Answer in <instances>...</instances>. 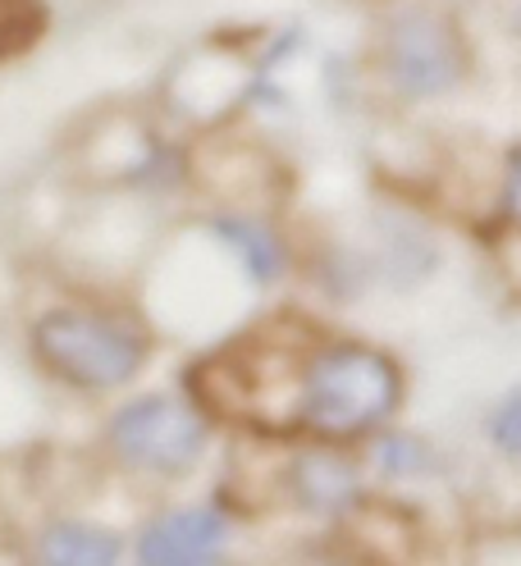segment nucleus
Wrapping results in <instances>:
<instances>
[{"label": "nucleus", "instance_id": "6", "mask_svg": "<svg viewBox=\"0 0 521 566\" xmlns=\"http://www.w3.org/2000/svg\"><path fill=\"white\" fill-rule=\"evenodd\" d=\"M289 489H293L298 507L316 512V516H343L362 499V475L343 452L306 448L289 462Z\"/></svg>", "mask_w": 521, "mask_h": 566}, {"label": "nucleus", "instance_id": "8", "mask_svg": "<svg viewBox=\"0 0 521 566\" xmlns=\"http://www.w3.org/2000/svg\"><path fill=\"white\" fill-rule=\"evenodd\" d=\"M216 238L238 256V265L248 270L257 283H274L284 274V242L274 238V229L265 220H252V216H220L211 220Z\"/></svg>", "mask_w": 521, "mask_h": 566}, {"label": "nucleus", "instance_id": "4", "mask_svg": "<svg viewBox=\"0 0 521 566\" xmlns=\"http://www.w3.org/2000/svg\"><path fill=\"white\" fill-rule=\"evenodd\" d=\"M385 74L398 96L430 101L458 87L462 51L435 10H403L385 32Z\"/></svg>", "mask_w": 521, "mask_h": 566}, {"label": "nucleus", "instance_id": "10", "mask_svg": "<svg viewBox=\"0 0 521 566\" xmlns=\"http://www.w3.org/2000/svg\"><path fill=\"white\" fill-rule=\"evenodd\" d=\"M490 439L503 448V457H517V448H521V402H517V394H508L503 407L490 416Z\"/></svg>", "mask_w": 521, "mask_h": 566}, {"label": "nucleus", "instance_id": "9", "mask_svg": "<svg viewBox=\"0 0 521 566\" xmlns=\"http://www.w3.org/2000/svg\"><path fill=\"white\" fill-rule=\"evenodd\" d=\"M375 462L389 480H426L435 475L439 457L421 434H385L375 443Z\"/></svg>", "mask_w": 521, "mask_h": 566}, {"label": "nucleus", "instance_id": "3", "mask_svg": "<svg viewBox=\"0 0 521 566\" xmlns=\"http://www.w3.org/2000/svg\"><path fill=\"white\" fill-rule=\"evenodd\" d=\"M206 416L174 394L133 398L111 416V448L137 471L179 475L206 452Z\"/></svg>", "mask_w": 521, "mask_h": 566}, {"label": "nucleus", "instance_id": "2", "mask_svg": "<svg viewBox=\"0 0 521 566\" xmlns=\"http://www.w3.org/2000/svg\"><path fill=\"white\" fill-rule=\"evenodd\" d=\"M32 347H38L46 370H55L64 384L96 388V394L133 384V375L147 361V343L128 321L79 306L46 311L32 325Z\"/></svg>", "mask_w": 521, "mask_h": 566}, {"label": "nucleus", "instance_id": "5", "mask_svg": "<svg viewBox=\"0 0 521 566\" xmlns=\"http://www.w3.org/2000/svg\"><path fill=\"white\" fill-rule=\"evenodd\" d=\"M229 548V521L216 507H179L137 535V566H216Z\"/></svg>", "mask_w": 521, "mask_h": 566}, {"label": "nucleus", "instance_id": "7", "mask_svg": "<svg viewBox=\"0 0 521 566\" xmlns=\"http://www.w3.org/2000/svg\"><path fill=\"white\" fill-rule=\"evenodd\" d=\"M124 544L96 521H55L38 539V566H119Z\"/></svg>", "mask_w": 521, "mask_h": 566}, {"label": "nucleus", "instance_id": "1", "mask_svg": "<svg viewBox=\"0 0 521 566\" xmlns=\"http://www.w3.org/2000/svg\"><path fill=\"white\" fill-rule=\"evenodd\" d=\"M398 394L403 379L385 352L334 343L302 361L298 420L321 439H357L394 416Z\"/></svg>", "mask_w": 521, "mask_h": 566}]
</instances>
